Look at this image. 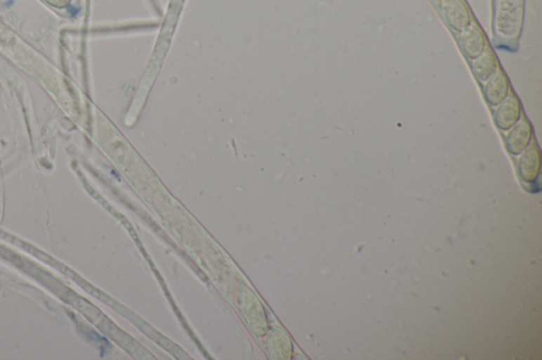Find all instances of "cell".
Wrapping results in <instances>:
<instances>
[{"instance_id": "6da1fadb", "label": "cell", "mask_w": 542, "mask_h": 360, "mask_svg": "<svg viewBox=\"0 0 542 360\" xmlns=\"http://www.w3.org/2000/svg\"><path fill=\"white\" fill-rule=\"evenodd\" d=\"M522 153V157L519 160V174L522 180L533 182L537 179L540 172L541 157H540L539 148L535 143H533Z\"/></svg>"}, {"instance_id": "7a4b0ae2", "label": "cell", "mask_w": 542, "mask_h": 360, "mask_svg": "<svg viewBox=\"0 0 542 360\" xmlns=\"http://www.w3.org/2000/svg\"><path fill=\"white\" fill-rule=\"evenodd\" d=\"M531 137V128L527 120H520L508 135V148L513 155H519L527 146Z\"/></svg>"}, {"instance_id": "3957f363", "label": "cell", "mask_w": 542, "mask_h": 360, "mask_svg": "<svg viewBox=\"0 0 542 360\" xmlns=\"http://www.w3.org/2000/svg\"><path fill=\"white\" fill-rule=\"evenodd\" d=\"M520 113L521 109L518 99L514 95H510L505 99V102L501 103V106L497 110L496 123L500 128L508 130L517 124L519 118H520Z\"/></svg>"}, {"instance_id": "277c9868", "label": "cell", "mask_w": 542, "mask_h": 360, "mask_svg": "<svg viewBox=\"0 0 542 360\" xmlns=\"http://www.w3.org/2000/svg\"><path fill=\"white\" fill-rule=\"evenodd\" d=\"M510 84L501 71H497L489 78L485 88V95L491 105H500L508 97Z\"/></svg>"}, {"instance_id": "5b68a950", "label": "cell", "mask_w": 542, "mask_h": 360, "mask_svg": "<svg viewBox=\"0 0 542 360\" xmlns=\"http://www.w3.org/2000/svg\"><path fill=\"white\" fill-rule=\"evenodd\" d=\"M473 71L479 80H487L497 69V60L491 52H485L478 60H473Z\"/></svg>"}]
</instances>
